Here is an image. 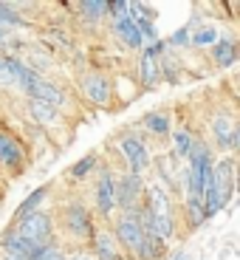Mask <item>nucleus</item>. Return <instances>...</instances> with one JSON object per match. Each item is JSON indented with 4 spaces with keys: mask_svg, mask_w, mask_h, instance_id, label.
<instances>
[{
    "mask_svg": "<svg viewBox=\"0 0 240 260\" xmlns=\"http://www.w3.org/2000/svg\"><path fill=\"white\" fill-rule=\"evenodd\" d=\"M77 12L85 23H99L108 17V0H82L77 3Z\"/></svg>",
    "mask_w": 240,
    "mask_h": 260,
    "instance_id": "nucleus-20",
    "label": "nucleus"
},
{
    "mask_svg": "<svg viewBox=\"0 0 240 260\" xmlns=\"http://www.w3.org/2000/svg\"><path fill=\"white\" fill-rule=\"evenodd\" d=\"M9 46H12V37H9L6 31H0V51H6Z\"/></svg>",
    "mask_w": 240,
    "mask_h": 260,
    "instance_id": "nucleus-30",
    "label": "nucleus"
},
{
    "mask_svg": "<svg viewBox=\"0 0 240 260\" xmlns=\"http://www.w3.org/2000/svg\"><path fill=\"white\" fill-rule=\"evenodd\" d=\"M12 229L23 238V241L34 243V246H51V243H57L54 241V238H57V223H54V218L48 212H43V209L17 218V221L12 223Z\"/></svg>",
    "mask_w": 240,
    "mask_h": 260,
    "instance_id": "nucleus-3",
    "label": "nucleus"
},
{
    "mask_svg": "<svg viewBox=\"0 0 240 260\" xmlns=\"http://www.w3.org/2000/svg\"><path fill=\"white\" fill-rule=\"evenodd\" d=\"M0 249H3V254H17V257H26V260H34L37 257V252L43 246H34V243L23 241L14 229H6V232L0 235Z\"/></svg>",
    "mask_w": 240,
    "mask_h": 260,
    "instance_id": "nucleus-14",
    "label": "nucleus"
},
{
    "mask_svg": "<svg viewBox=\"0 0 240 260\" xmlns=\"http://www.w3.org/2000/svg\"><path fill=\"white\" fill-rule=\"evenodd\" d=\"M130 12V3L127 0H116V3H108V17L116 20V17H124Z\"/></svg>",
    "mask_w": 240,
    "mask_h": 260,
    "instance_id": "nucleus-28",
    "label": "nucleus"
},
{
    "mask_svg": "<svg viewBox=\"0 0 240 260\" xmlns=\"http://www.w3.org/2000/svg\"><path fill=\"white\" fill-rule=\"evenodd\" d=\"M0 260H26V257H17V254H3Z\"/></svg>",
    "mask_w": 240,
    "mask_h": 260,
    "instance_id": "nucleus-32",
    "label": "nucleus"
},
{
    "mask_svg": "<svg viewBox=\"0 0 240 260\" xmlns=\"http://www.w3.org/2000/svg\"><path fill=\"white\" fill-rule=\"evenodd\" d=\"M28 167V150L17 136L0 130V170H6V176H23Z\"/></svg>",
    "mask_w": 240,
    "mask_h": 260,
    "instance_id": "nucleus-7",
    "label": "nucleus"
},
{
    "mask_svg": "<svg viewBox=\"0 0 240 260\" xmlns=\"http://www.w3.org/2000/svg\"><path fill=\"white\" fill-rule=\"evenodd\" d=\"M221 37L215 26H203V28H195L192 37H189V46L195 48H203V46H215V40Z\"/></svg>",
    "mask_w": 240,
    "mask_h": 260,
    "instance_id": "nucleus-25",
    "label": "nucleus"
},
{
    "mask_svg": "<svg viewBox=\"0 0 240 260\" xmlns=\"http://www.w3.org/2000/svg\"><path fill=\"white\" fill-rule=\"evenodd\" d=\"M111 235H113V241H116V246L127 257H136L139 246H142V238H144L142 221L136 218V212H119L111 223Z\"/></svg>",
    "mask_w": 240,
    "mask_h": 260,
    "instance_id": "nucleus-6",
    "label": "nucleus"
},
{
    "mask_svg": "<svg viewBox=\"0 0 240 260\" xmlns=\"http://www.w3.org/2000/svg\"><path fill=\"white\" fill-rule=\"evenodd\" d=\"M209 136L218 144V150H223L226 156H234L237 142H240V127L229 113H218V116L209 119Z\"/></svg>",
    "mask_w": 240,
    "mask_h": 260,
    "instance_id": "nucleus-9",
    "label": "nucleus"
},
{
    "mask_svg": "<svg viewBox=\"0 0 240 260\" xmlns=\"http://www.w3.org/2000/svg\"><path fill=\"white\" fill-rule=\"evenodd\" d=\"M144 212L153 226V232L169 246V241H176L178 235V207H176V192L164 187L158 178H150L144 187Z\"/></svg>",
    "mask_w": 240,
    "mask_h": 260,
    "instance_id": "nucleus-1",
    "label": "nucleus"
},
{
    "mask_svg": "<svg viewBox=\"0 0 240 260\" xmlns=\"http://www.w3.org/2000/svg\"><path fill=\"white\" fill-rule=\"evenodd\" d=\"M178 218H184L187 232H195V229H201L203 223H207V215H203L201 201H181V212H178Z\"/></svg>",
    "mask_w": 240,
    "mask_h": 260,
    "instance_id": "nucleus-19",
    "label": "nucleus"
},
{
    "mask_svg": "<svg viewBox=\"0 0 240 260\" xmlns=\"http://www.w3.org/2000/svg\"><path fill=\"white\" fill-rule=\"evenodd\" d=\"M48 192H51V187L48 184H43V187H37V189H31V192L20 201V207L14 209V221L17 218H23V215H28V212H37L40 207H43V201L48 198Z\"/></svg>",
    "mask_w": 240,
    "mask_h": 260,
    "instance_id": "nucleus-18",
    "label": "nucleus"
},
{
    "mask_svg": "<svg viewBox=\"0 0 240 260\" xmlns=\"http://www.w3.org/2000/svg\"><path fill=\"white\" fill-rule=\"evenodd\" d=\"M158 71H161V82H164V79L173 82V85L178 82V71H181V65H178L176 57H173V51H164L161 57H158Z\"/></svg>",
    "mask_w": 240,
    "mask_h": 260,
    "instance_id": "nucleus-24",
    "label": "nucleus"
},
{
    "mask_svg": "<svg viewBox=\"0 0 240 260\" xmlns=\"http://www.w3.org/2000/svg\"><path fill=\"white\" fill-rule=\"evenodd\" d=\"M142 124H144V130H147L150 136H156V139H169V133H173V119H169L167 111L144 113Z\"/></svg>",
    "mask_w": 240,
    "mask_h": 260,
    "instance_id": "nucleus-16",
    "label": "nucleus"
},
{
    "mask_svg": "<svg viewBox=\"0 0 240 260\" xmlns=\"http://www.w3.org/2000/svg\"><path fill=\"white\" fill-rule=\"evenodd\" d=\"M237 164H234V156H221L212 164V187L221 198V204L226 207L234 195V178H237Z\"/></svg>",
    "mask_w": 240,
    "mask_h": 260,
    "instance_id": "nucleus-10",
    "label": "nucleus"
},
{
    "mask_svg": "<svg viewBox=\"0 0 240 260\" xmlns=\"http://www.w3.org/2000/svg\"><path fill=\"white\" fill-rule=\"evenodd\" d=\"M169 139H173V158H181V161H184V158H189L195 142H198V136H195L189 127H173Z\"/></svg>",
    "mask_w": 240,
    "mask_h": 260,
    "instance_id": "nucleus-17",
    "label": "nucleus"
},
{
    "mask_svg": "<svg viewBox=\"0 0 240 260\" xmlns=\"http://www.w3.org/2000/svg\"><path fill=\"white\" fill-rule=\"evenodd\" d=\"M79 91H82V96L91 105H96V108H108L113 102V82L102 71H85L79 77Z\"/></svg>",
    "mask_w": 240,
    "mask_h": 260,
    "instance_id": "nucleus-8",
    "label": "nucleus"
},
{
    "mask_svg": "<svg viewBox=\"0 0 240 260\" xmlns=\"http://www.w3.org/2000/svg\"><path fill=\"white\" fill-rule=\"evenodd\" d=\"M189 37H192V28L189 26H181L178 31H173L164 43H167V51H173V48H187L189 46Z\"/></svg>",
    "mask_w": 240,
    "mask_h": 260,
    "instance_id": "nucleus-26",
    "label": "nucleus"
},
{
    "mask_svg": "<svg viewBox=\"0 0 240 260\" xmlns=\"http://www.w3.org/2000/svg\"><path fill=\"white\" fill-rule=\"evenodd\" d=\"M93 260H133V257H127L124 252H113V254H102V257H93Z\"/></svg>",
    "mask_w": 240,
    "mask_h": 260,
    "instance_id": "nucleus-29",
    "label": "nucleus"
},
{
    "mask_svg": "<svg viewBox=\"0 0 240 260\" xmlns=\"http://www.w3.org/2000/svg\"><path fill=\"white\" fill-rule=\"evenodd\" d=\"M34 260H68V254L59 249V243H51V246H43V249H40Z\"/></svg>",
    "mask_w": 240,
    "mask_h": 260,
    "instance_id": "nucleus-27",
    "label": "nucleus"
},
{
    "mask_svg": "<svg viewBox=\"0 0 240 260\" xmlns=\"http://www.w3.org/2000/svg\"><path fill=\"white\" fill-rule=\"evenodd\" d=\"M240 51H237V40L232 37V34H221V37L215 40L212 46V59L218 68H232L234 62H237Z\"/></svg>",
    "mask_w": 240,
    "mask_h": 260,
    "instance_id": "nucleus-15",
    "label": "nucleus"
},
{
    "mask_svg": "<svg viewBox=\"0 0 240 260\" xmlns=\"http://www.w3.org/2000/svg\"><path fill=\"white\" fill-rule=\"evenodd\" d=\"M26 113L37 124H54L59 119V111H54L51 105H46V102H37V99H28L26 102Z\"/></svg>",
    "mask_w": 240,
    "mask_h": 260,
    "instance_id": "nucleus-21",
    "label": "nucleus"
},
{
    "mask_svg": "<svg viewBox=\"0 0 240 260\" xmlns=\"http://www.w3.org/2000/svg\"><path fill=\"white\" fill-rule=\"evenodd\" d=\"M113 37H116L127 51H142L144 48V40H142V34H139V28H136V23H133L130 14L113 20Z\"/></svg>",
    "mask_w": 240,
    "mask_h": 260,
    "instance_id": "nucleus-13",
    "label": "nucleus"
},
{
    "mask_svg": "<svg viewBox=\"0 0 240 260\" xmlns=\"http://www.w3.org/2000/svg\"><path fill=\"white\" fill-rule=\"evenodd\" d=\"M96 167H99V156H96V153H88V156L79 158V161L68 170V176H71V181H85V178L91 176Z\"/></svg>",
    "mask_w": 240,
    "mask_h": 260,
    "instance_id": "nucleus-23",
    "label": "nucleus"
},
{
    "mask_svg": "<svg viewBox=\"0 0 240 260\" xmlns=\"http://www.w3.org/2000/svg\"><path fill=\"white\" fill-rule=\"evenodd\" d=\"M26 93L28 99H37V102H46V105H51L54 111H62L65 105H68V99H65V91L59 88L57 82H51V79H46V77H34L31 82L26 85Z\"/></svg>",
    "mask_w": 240,
    "mask_h": 260,
    "instance_id": "nucleus-11",
    "label": "nucleus"
},
{
    "mask_svg": "<svg viewBox=\"0 0 240 260\" xmlns=\"http://www.w3.org/2000/svg\"><path fill=\"white\" fill-rule=\"evenodd\" d=\"M116 150L124 161V173H133V176H147L153 170V150L144 144V139L139 133H122L116 142Z\"/></svg>",
    "mask_w": 240,
    "mask_h": 260,
    "instance_id": "nucleus-4",
    "label": "nucleus"
},
{
    "mask_svg": "<svg viewBox=\"0 0 240 260\" xmlns=\"http://www.w3.org/2000/svg\"><path fill=\"white\" fill-rule=\"evenodd\" d=\"M26 26V17L20 14V9L14 3H3L0 0V31H12V28H23Z\"/></svg>",
    "mask_w": 240,
    "mask_h": 260,
    "instance_id": "nucleus-22",
    "label": "nucleus"
},
{
    "mask_svg": "<svg viewBox=\"0 0 240 260\" xmlns=\"http://www.w3.org/2000/svg\"><path fill=\"white\" fill-rule=\"evenodd\" d=\"M68 260H93V257L85 254V252H74V254H68Z\"/></svg>",
    "mask_w": 240,
    "mask_h": 260,
    "instance_id": "nucleus-31",
    "label": "nucleus"
},
{
    "mask_svg": "<svg viewBox=\"0 0 240 260\" xmlns=\"http://www.w3.org/2000/svg\"><path fill=\"white\" fill-rule=\"evenodd\" d=\"M144 187H147L144 176L122 173L119 178H113V204L119 212H136L144 204Z\"/></svg>",
    "mask_w": 240,
    "mask_h": 260,
    "instance_id": "nucleus-5",
    "label": "nucleus"
},
{
    "mask_svg": "<svg viewBox=\"0 0 240 260\" xmlns=\"http://www.w3.org/2000/svg\"><path fill=\"white\" fill-rule=\"evenodd\" d=\"M93 209H96L99 218H113V173L108 167L96 170V181H93Z\"/></svg>",
    "mask_w": 240,
    "mask_h": 260,
    "instance_id": "nucleus-12",
    "label": "nucleus"
},
{
    "mask_svg": "<svg viewBox=\"0 0 240 260\" xmlns=\"http://www.w3.org/2000/svg\"><path fill=\"white\" fill-rule=\"evenodd\" d=\"M59 226L62 232L71 238V241H82V243H91L93 232H96V218L93 212L88 209V204L82 198H68V201L59 207Z\"/></svg>",
    "mask_w": 240,
    "mask_h": 260,
    "instance_id": "nucleus-2",
    "label": "nucleus"
}]
</instances>
